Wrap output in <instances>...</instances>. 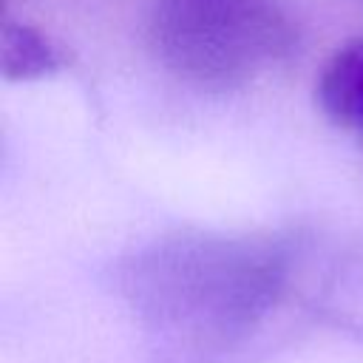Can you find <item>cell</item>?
Segmentation results:
<instances>
[{
    "mask_svg": "<svg viewBox=\"0 0 363 363\" xmlns=\"http://www.w3.org/2000/svg\"><path fill=\"white\" fill-rule=\"evenodd\" d=\"M71 57L60 43H54L40 28L11 20H3L0 28V68L9 82H28L43 79L65 71Z\"/></svg>",
    "mask_w": 363,
    "mask_h": 363,
    "instance_id": "277c9868",
    "label": "cell"
},
{
    "mask_svg": "<svg viewBox=\"0 0 363 363\" xmlns=\"http://www.w3.org/2000/svg\"><path fill=\"white\" fill-rule=\"evenodd\" d=\"M315 99L332 125L363 139V37L329 54L315 79Z\"/></svg>",
    "mask_w": 363,
    "mask_h": 363,
    "instance_id": "3957f363",
    "label": "cell"
},
{
    "mask_svg": "<svg viewBox=\"0 0 363 363\" xmlns=\"http://www.w3.org/2000/svg\"><path fill=\"white\" fill-rule=\"evenodd\" d=\"M147 40L182 82L235 91L292 54L295 28L269 0H156Z\"/></svg>",
    "mask_w": 363,
    "mask_h": 363,
    "instance_id": "7a4b0ae2",
    "label": "cell"
},
{
    "mask_svg": "<svg viewBox=\"0 0 363 363\" xmlns=\"http://www.w3.org/2000/svg\"><path fill=\"white\" fill-rule=\"evenodd\" d=\"M286 250L269 235L184 230L156 238L119 267L122 292L164 323L241 329L278 295Z\"/></svg>",
    "mask_w": 363,
    "mask_h": 363,
    "instance_id": "6da1fadb",
    "label": "cell"
}]
</instances>
